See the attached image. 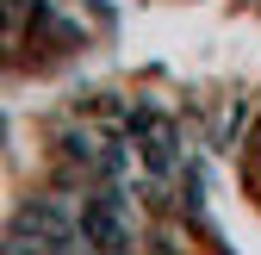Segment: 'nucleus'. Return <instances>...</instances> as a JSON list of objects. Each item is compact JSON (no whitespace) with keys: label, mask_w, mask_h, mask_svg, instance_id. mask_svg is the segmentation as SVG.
I'll return each instance as SVG.
<instances>
[{"label":"nucleus","mask_w":261,"mask_h":255,"mask_svg":"<svg viewBox=\"0 0 261 255\" xmlns=\"http://www.w3.org/2000/svg\"><path fill=\"white\" fill-rule=\"evenodd\" d=\"M130 156L143 168L149 199H168L174 181L187 174V156H180V137H174L168 112H130Z\"/></svg>","instance_id":"nucleus-1"},{"label":"nucleus","mask_w":261,"mask_h":255,"mask_svg":"<svg viewBox=\"0 0 261 255\" xmlns=\"http://www.w3.org/2000/svg\"><path fill=\"white\" fill-rule=\"evenodd\" d=\"M81 231L93 255H130L137 249V224H130V193L124 181H93L81 199Z\"/></svg>","instance_id":"nucleus-2"}]
</instances>
